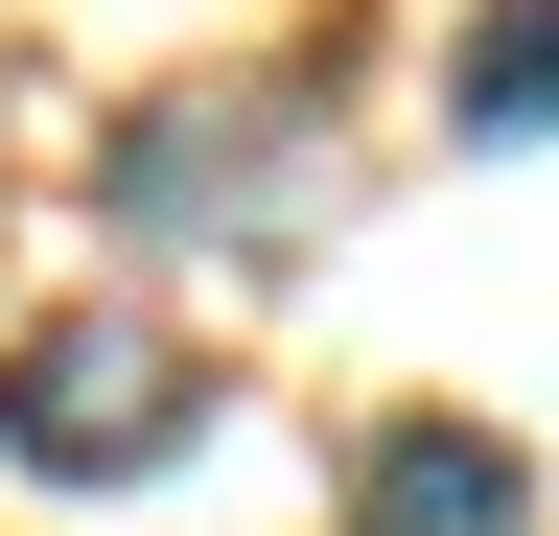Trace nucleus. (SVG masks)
Segmentation results:
<instances>
[{
	"label": "nucleus",
	"instance_id": "nucleus-1",
	"mask_svg": "<svg viewBox=\"0 0 559 536\" xmlns=\"http://www.w3.org/2000/svg\"><path fill=\"white\" fill-rule=\"evenodd\" d=\"M94 211H117V234H304V211H326V117L257 94V71L140 94L117 141H94Z\"/></svg>",
	"mask_w": 559,
	"mask_h": 536
},
{
	"label": "nucleus",
	"instance_id": "nucleus-2",
	"mask_svg": "<svg viewBox=\"0 0 559 536\" xmlns=\"http://www.w3.org/2000/svg\"><path fill=\"white\" fill-rule=\"evenodd\" d=\"M187 443V350L164 326H47L0 373V466H164Z\"/></svg>",
	"mask_w": 559,
	"mask_h": 536
},
{
	"label": "nucleus",
	"instance_id": "nucleus-3",
	"mask_svg": "<svg viewBox=\"0 0 559 536\" xmlns=\"http://www.w3.org/2000/svg\"><path fill=\"white\" fill-rule=\"evenodd\" d=\"M373 536H513V443L396 420V443H373Z\"/></svg>",
	"mask_w": 559,
	"mask_h": 536
},
{
	"label": "nucleus",
	"instance_id": "nucleus-4",
	"mask_svg": "<svg viewBox=\"0 0 559 536\" xmlns=\"http://www.w3.org/2000/svg\"><path fill=\"white\" fill-rule=\"evenodd\" d=\"M443 117L466 141H559V0H489V24L443 47Z\"/></svg>",
	"mask_w": 559,
	"mask_h": 536
}]
</instances>
